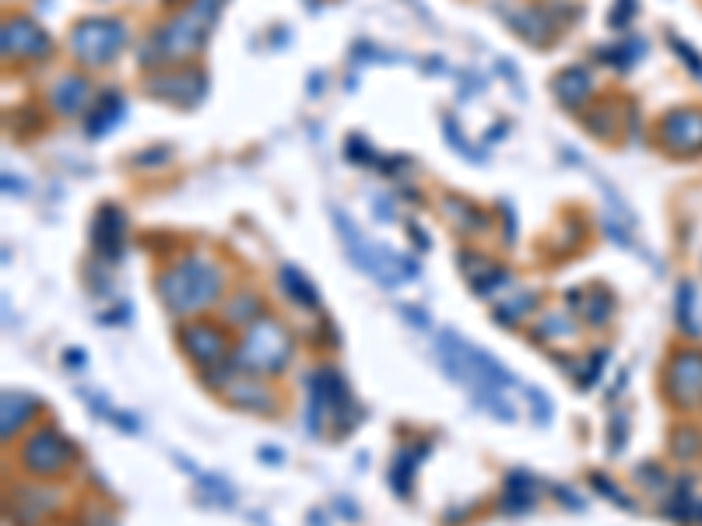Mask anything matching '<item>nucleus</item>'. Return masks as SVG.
Returning a JSON list of instances; mask_svg holds the SVG:
<instances>
[{
  "instance_id": "nucleus-1",
  "label": "nucleus",
  "mask_w": 702,
  "mask_h": 526,
  "mask_svg": "<svg viewBox=\"0 0 702 526\" xmlns=\"http://www.w3.org/2000/svg\"><path fill=\"white\" fill-rule=\"evenodd\" d=\"M436 355H439V365L446 369V375H450L454 383L468 386L488 414H496L502 421H513L516 418L513 408H502L506 400L499 397V389L513 386V375L506 372L496 362V358L485 355L482 348H474L471 341L454 334V330H443V334H439Z\"/></svg>"
},
{
  "instance_id": "nucleus-2",
  "label": "nucleus",
  "mask_w": 702,
  "mask_h": 526,
  "mask_svg": "<svg viewBox=\"0 0 702 526\" xmlns=\"http://www.w3.org/2000/svg\"><path fill=\"white\" fill-rule=\"evenodd\" d=\"M158 298L173 316H193L207 306H215L226 288V274L215 260L204 257H187L173 264L166 274L158 278Z\"/></svg>"
},
{
  "instance_id": "nucleus-3",
  "label": "nucleus",
  "mask_w": 702,
  "mask_h": 526,
  "mask_svg": "<svg viewBox=\"0 0 702 526\" xmlns=\"http://www.w3.org/2000/svg\"><path fill=\"white\" fill-rule=\"evenodd\" d=\"M226 0H190V8L183 14H176L173 22H166L148 42V50L141 53L144 64H162V60H179L190 53H201L207 42V28L215 25L218 8Z\"/></svg>"
},
{
  "instance_id": "nucleus-4",
  "label": "nucleus",
  "mask_w": 702,
  "mask_h": 526,
  "mask_svg": "<svg viewBox=\"0 0 702 526\" xmlns=\"http://www.w3.org/2000/svg\"><path fill=\"white\" fill-rule=\"evenodd\" d=\"M331 218H334V229L341 232V243H345L352 264L362 270V274H369L372 281H380L383 288H397L400 281H408V278L418 274V267H414L411 257H400V253H394L391 246L369 243V239L358 232V224L341 207L331 210Z\"/></svg>"
},
{
  "instance_id": "nucleus-5",
  "label": "nucleus",
  "mask_w": 702,
  "mask_h": 526,
  "mask_svg": "<svg viewBox=\"0 0 702 526\" xmlns=\"http://www.w3.org/2000/svg\"><path fill=\"white\" fill-rule=\"evenodd\" d=\"M292 358V337L275 316H260L246 326L243 344L235 348V369L246 372H267L275 375L289 365Z\"/></svg>"
},
{
  "instance_id": "nucleus-6",
  "label": "nucleus",
  "mask_w": 702,
  "mask_h": 526,
  "mask_svg": "<svg viewBox=\"0 0 702 526\" xmlns=\"http://www.w3.org/2000/svg\"><path fill=\"white\" fill-rule=\"evenodd\" d=\"M127 47V25L119 18H81L71 28V50L88 67H106Z\"/></svg>"
},
{
  "instance_id": "nucleus-7",
  "label": "nucleus",
  "mask_w": 702,
  "mask_h": 526,
  "mask_svg": "<svg viewBox=\"0 0 702 526\" xmlns=\"http://www.w3.org/2000/svg\"><path fill=\"white\" fill-rule=\"evenodd\" d=\"M664 397L678 411L702 408V348H681L664 365Z\"/></svg>"
},
{
  "instance_id": "nucleus-8",
  "label": "nucleus",
  "mask_w": 702,
  "mask_h": 526,
  "mask_svg": "<svg viewBox=\"0 0 702 526\" xmlns=\"http://www.w3.org/2000/svg\"><path fill=\"white\" fill-rule=\"evenodd\" d=\"M78 449H74L64 435L56 428H39L33 439L22 446V467L36 477H53V474H64Z\"/></svg>"
},
{
  "instance_id": "nucleus-9",
  "label": "nucleus",
  "mask_w": 702,
  "mask_h": 526,
  "mask_svg": "<svg viewBox=\"0 0 702 526\" xmlns=\"http://www.w3.org/2000/svg\"><path fill=\"white\" fill-rule=\"evenodd\" d=\"M320 414L323 418H334L341 428L348 425L352 394H348L345 380H341L334 369L312 372V380H309V425L312 428H320Z\"/></svg>"
},
{
  "instance_id": "nucleus-10",
  "label": "nucleus",
  "mask_w": 702,
  "mask_h": 526,
  "mask_svg": "<svg viewBox=\"0 0 702 526\" xmlns=\"http://www.w3.org/2000/svg\"><path fill=\"white\" fill-rule=\"evenodd\" d=\"M656 138L671 155H702V110L699 105H678L661 116Z\"/></svg>"
},
{
  "instance_id": "nucleus-11",
  "label": "nucleus",
  "mask_w": 702,
  "mask_h": 526,
  "mask_svg": "<svg viewBox=\"0 0 702 526\" xmlns=\"http://www.w3.org/2000/svg\"><path fill=\"white\" fill-rule=\"evenodd\" d=\"M179 344L187 348V355L197 362L201 369H218L221 362L229 358V344H226V334H221L218 326L212 323H187L179 330Z\"/></svg>"
},
{
  "instance_id": "nucleus-12",
  "label": "nucleus",
  "mask_w": 702,
  "mask_h": 526,
  "mask_svg": "<svg viewBox=\"0 0 702 526\" xmlns=\"http://www.w3.org/2000/svg\"><path fill=\"white\" fill-rule=\"evenodd\" d=\"M148 92L166 99V102H176V105H197L207 95V78L197 67L166 70V74H158V78L148 81Z\"/></svg>"
},
{
  "instance_id": "nucleus-13",
  "label": "nucleus",
  "mask_w": 702,
  "mask_h": 526,
  "mask_svg": "<svg viewBox=\"0 0 702 526\" xmlns=\"http://www.w3.org/2000/svg\"><path fill=\"white\" fill-rule=\"evenodd\" d=\"M92 246L95 253L106 264H116L119 257H124V246H127V218H124V210H119L116 204H106V207H99V215L92 221Z\"/></svg>"
},
{
  "instance_id": "nucleus-14",
  "label": "nucleus",
  "mask_w": 702,
  "mask_h": 526,
  "mask_svg": "<svg viewBox=\"0 0 702 526\" xmlns=\"http://www.w3.org/2000/svg\"><path fill=\"white\" fill-rule=\"evenodd\" d=\"M4 53L8 56H42V53H50L47 28H39L33 18H25V14L4 22Z\"/></svg>"
},
{
  "instance_id": "nucleus-15",
  "label": "nucleus",
  "mask_w": 702,
  "mask_h": 526,
  "mask_svg": "<svg viewBox=\"0 0 702 526\" xmlns=\"http://www.w3.org/2000/svg\"><path fill=\"white\" fill-rule=\"evenodd\" d=\"M92 81L85 78V74H64V78L56 81V88L50 92V102L60 116H78L88 102H92Z\"/></svg>"
},
{
  "instance_id": "nucleus-16",
  "label": "nucleus",
  "mask_w": 702,
  "mask_h": 526,
  "mask_svg": "<svg viewBox=\"0 0 702 526\" xmlns=\"http://www.w3.org/2000/svg\"><path fill=\"white\" fill-rule=\"evenodd\" d=\"M551 92L556 99L565 105V110H576V105H584L593 92V74L587 67H565L556 74V81H551Z\"/></svg>"
},
{
  "instance_id": "nucleus-17",
  "label": "nucleus",
  "mask_w": 702,
  "mask_h": 526,
  "mask_svg": "<svg viewBox=\"0 0 702 526\" xmlns=\"http://www.w3.org/2000/svg\"><path fill=\"white\" fill-rule=\"evenodd\" d=\"M124 116H127V99L119 92H102L95 113L88 116V138H106Z\"/></svg>"
},
{
  "instance_id": "nucleus-18",
  "label": "nucleus",
  "mask_w": 702,
  "mask_h": 526,
  "mask_svg": "<svg viewBox=\"0 0 702 526\" xmlns=\"http://www.w3.org/2000/svg\"><path fill=\"white\" fill-rule=\"evenodd\" d=\"M537 502V485L531 480V474H510L502 488V513L510 516H524L531 513Z\"/></svg>"
},
{
  "instance_id": "nucleus-19",
  "label": "nucleus",
  "mask_w": 702,
  "mask_h": 526,
  "mask_svg": "<svg viewBox=\"0 0 702 526\" xmlns=\"http://www.w3.org/2000/svg\"><path fill=\"white\" fill-rule=\"evenodd\" d=\"M36 414V400L25 394H4V403H0V439H11L25 428V421Z\"/></svg>"
},
{
  "instance_id": "nucleus-20",
  "label": "nucleus",
  "mask_w": 702,
  "mask_h": 526,
  "mask_svg": "<svg viewBox=\"0 0 702 526\" xmlns=\"http://www.w3.org/2000/svg\"><path fill=\"white\" fill-rule=\"evenodd\" d=\"M281 284H285V295L292 298L295 306H303V309H317L320 306L317 288H312V281L298 267H292V264L281 267Z\"/></svg>"
},
{
  "instance_id": "nucleus-21",
  "label": "nucleus",
  "mask_w": 702,
  "mask_h": 526,
  "mask_svg": "<svg viewBox=\"0 0 702 526\" xmlns=\"http://www.w3.org/2000/svg\"><path fill=\"white\" fill-rule=\"evenodd\" d=\"M643 53H647V47H643V42H639L636 36L615 42V47H601V50H597V56H601L604 64H611L615 70H629Z\"/></svg>"
},
{
  "instance_id": "nucleus-22",
  "label": "nucleus",
  "mask_w": 702,
  "mask_h": 526,
  "mask_svg": "<svg viewBox=\"0 0 702 526\" xmlns=\"http://www.w3.org/2000/svg\"><path fill=\"white\" fill-rule=\"evenodd\" d=\"M513 28H520L531 42H548L551 39V22H548V14H541L537 8H524L516 14V18H510Z\"/></svg>"
},
{
  "instance_id": "nucleus-23",
  "label": "nucleus",
  "mask_w": 702,
  "mask_h": 526,
  "mask_svg": "<svg viewBox=\"0 0 702 526\" xmlns=\"http://www.w3.org/2000/svg\"><path fill=\"white\" fill-rule=\"evenodd\" d=\"M671 453L678 460H699L702 457V432L692 425H678L671 432Z\"/></svg>"
},
{
  "instance_id": "nucleus-24",
  "label": "nucleus",
  "mask_w": 702,
  "mask_h": 526,
  "mask_svg": "<svg viewBox=\"0 0 702 526\" xmlns=\"http://www.w3.org/2000/svg\"><path fill=\"white\" fill-rule=\"evenodd\" d=\"M422 453H429V446L422 442L418 449H405V453H397V463H394V471H391V480H394V491L400 495V499H405V495L411 491L408 485H411V471L418 467V460L414 457H422Z\"/></svg>"
},
{
  "instance_id": "nucleus-25",
  "label": "nucleus",
  "mask_w": 702,
  "mask_h": 526,
  "mask_svg": "<svg viewBox=\"0 0 702 526\" xmlns=\"http://www.w3.org/2000/svg\"><path fill=\"white\" fill-rule=\"evenodd\" d=\"M678 326L685 334H699V323H695V288L689 281L678 284Z\"/></svg>"
},
{
  "instance_id": "nucleus-26",
  "label": "nucleus",
  "mask_w": 702,
  "mask_h": 526,
  "mask_svg": "<svg viewBox=\"0 0 702 526\" xmlns=\"http://www.w3.org/2000/svg\"><path fill=\"white\" fill-rule=\"evenodd\" d=\"M226 320L229 323H253V320H260V298L250 295V292H239V298H232L229 309H226Z\"/></svg>"
},
{
  "instance_id": "nucleus-27",
  "label": "nucleus",
  "mask_w": 702,
  "mask_h": 526,
  "mask_svg": "<svg viewBox=\"0 0 702 526\" xmlns=\"http://www.w3.org/2000/svg\"><path fill=\"white\" fill-rule=\"evenodd\" d=\"M229 397H232L235 403H243V408H257V411L271 408V397L260 394V389L253 386V383H243V386L232 383V386H229Z\"/></svg>"
},
{
  "instance_id": "nucleus-28",
  "label": "nucleus",
  "mask_w": 702,
  "mask_h": 526,
  "mask_svg": "<svg viewBox=\"0 0 702 526\" xmlns=\"http://www.w3.org/2000/svg\"><path fill=\"white\" fill-rule=\"evenodd\" d=\"M590 480H593V485H597V491H601V495H608V499L615 502L618 509H636V502L629 499V495H622V491H618V485H615V480H608V477H601V474H590Z\"/></svg>"
},
{
  "instance_id": "nucleus-29",
  "label": "nucleus",
  "mask_w": 702,
  "mask_h": 526,
  "mask_svg": "<svg viewBox=\"0 0 702 526\" xmlns=\"http://www.w3.org/2000/svg\"><path fill=\"white\" fill-rule=\"evenodd\" d=\"M587 320L593 323V326H601V323H608V316H611V298L604 295V292H593L590 295V306H587Z\"/></svg>"
},
{
  "instance_id": "nucleus-30",
  "label": "nucleus",
  "mask_w": 702,
  "mask_h": 526,
  "mask_svg": "<svg viewBox=\"0 0 702 526\" xmlns=\"http://www.w3.org/2000/svg\"><path fill=\"white\" fill-rule=\"evenodd\" d=\"M667 39H671V50L681 56V64H689V70L702 81V56L692 47H685V39H678V36H667Z\"/></svg>"
},
{
  "instance_id": "nucleus-31",
  "label": "nucleus",
  "mask_w": 702,
  "mask_h": 526,
  "mask_svg": "<svg viewBox=\"0 0 702 526\" xmlns=\"http://www.w3.org/2000/svg\"><path fill=\"white\" fill-rule=\"evenodd\" d=\"M636 18V0H615V8L608 14V25L611 28H625Z\"/></svg>"
},
{
  "instance_id": "nucleus-32",
  "label": "nucleus",
  "mask_w": 702,
  "mask_h": 526,
  "mask_svg": "<svg viewBox=\"0 0 702 526\" xmlns=\"http://www.w3.org/2000/svg\"><path fill=\"white\" fill-rule=\"evenodd\" d=\"M348 162H358V165H369V162H380L376 155H372V147L362 141V138H348Z\"/></svg>"
},
{
  "instance_id": "nucleus-33",
  "label": "nucleus",
  "mask_w": 702,
  "mask_h": 526,
  "mask_svg": "<svg viewBox=\"0 0 702 526\" xmlns=\"http://www.w3.org/2000/svg\"><path fill=\"white\" fill-rule=\"evenodd\" d=\"M604 362H608V351H593V358H590V365H587V372H584V380H579V386L590 389V386L597 383V372H601Z\"/></svg>"
},
{
  "instance_id": "nucleus-34",
  "label": "nucleus",
  "mask_w": 702,
  "mask_h": 526,
  "mask_svg": "<svg viewBox=\"0 0 702 526\" xmlns=\"http://www.w3.org/2000/svg\"><path fill=\"white\" fill-rule=\"evenodd\" d=\"M625 414H615L611 418V453H622V442H625Z\"/></svg>"
},
{
  "instance_id": "nucleus-35",
  "label": "nucleus",
  "mask_w": 702,
  "mask_h": 526,
  "mask_svg": "<svg viewBox=\"0 0 702 526\" xmlns=\"http://www.w3.org/2000/svg\"><path fill=\"white\" fill-rule=\"evenodd\" d=\"M551 320H562V316H551ZM541 334L551 337V334H576V323H545Z\"/></svg>"
},
{
  "instance_id": "nucleus-36",
  "label": "nucleus",
  "mask_w": 702,
  "mask_h": 526,
  "mask_svg": "<svg viewBox=\"0 0 702 526\" xmlns=\"http://www.w3.org/2000/svg\"><path fill=\"white\" fill-rule=\"evenodd\" d=\"M695 513H699V516H702V505H695Z\"/></svg>"
}]
</instances>
